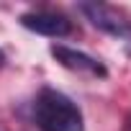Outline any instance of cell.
<instances>
[{"instance_id":"1","label":"cell","mask_w":131,"mask_h":131,"mask_svg":"<svg viewBox=\"0 0 131 131\" xmlns=\"http://www.w3.org/2000/svg\"><path fill=\"white\" fill-rule=\"evenodd\" d=\"M34 121L41 131H85L77 103L54 88H44L36 95Z\"/></svg>"},{"instance_id":"3","label":"cell","mask_w":131,"mask_h":131,"mask_svg":"<svg viewBox=\"0 0 131 131\" xmlns=\"http://www.w3.org/2000/svg\"><path fill=\"white\" fill-rule=\"evenodd\" d=\"M21 26L34 31V34H41V36H54V39H62L72 34V21L62 13H51V10H31V13H23L21 16Z\"/></svg>"},{"instance_id":"4","label":"cell","mask_w":131,"mask_h":131,"mask_svg":"<svg viewBox=\"0 0 131 131\" xmlns=\"http://www.w3.org/2000/svg\"><path fill=\"white\" fill-rule=\"evenodd\" d=\"M51 57L62 64V67H67L72 72H82V75H93V77H105L108 70L103 67V62H98L95 57L85 54V51H77L72 46H64V44H51Z\"/></svg>"},{"instance_id":"2","label":"cell","mask_w":131,"mask_h":131,"mask_svg":"<svg viewBox=\"0 0 131 131\" xmlns=\"http://www.w3.org/2000/svg\"><path fill=\"white\" fill-rule=\"evenodd\" d=\"M80 10L88 16V21H90L95 28H100V31H105V34H111V36H128V34H131V21H128L118 8H113V5L82 3Z\"/></svg>"},{"instance_id":"5","label":"cell","mask_w":131,"mask_h":131,"mask_svg":"<svg viewBox=\"0 0 131 131\" xmlns=\"http://www.w3.org/2000/svg\"><path fill=\"white\" fill-rule=\"evenodd\" d=\"M3 64H5V51L0 49V67H3Z\"/></svg>"}]
</instances>
